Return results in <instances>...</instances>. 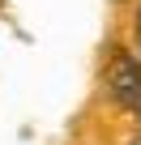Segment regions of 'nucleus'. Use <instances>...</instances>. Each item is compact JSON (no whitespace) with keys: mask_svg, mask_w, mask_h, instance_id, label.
Masks as SVG:
<instances>
[{"mask_svg":"<svg viewBox=\"0 0 141 145\" xmlns=\"http://www.w3.org/2000/svg\"><path fill=\"white\" fill-rule=\"evenodd\" d=\"M132 51L141 56V5L132 9Z\"/></svg>","mask_w":141,"mask_h":145,"instance_id":"2","label":"nucleus"},{"mask_svg":"<svg viewBox=\"0 0 141 145\" xmlns=\"http://www.w3.org/2000/svg\"><path fill=\"white\" fill-rule=\"evenodd\" d=\"M128 145H141V137H132V141H128Z\"/></svg>","mask_w":141,"mask_h":145,"instance_id":"3","label":"nucleus"},{"mask_svg":"<svg viewBox=\"0 0 141 145\" xmlns=\"http://www.w3.org/2000/svg\"><path fill=\"white\" fill-rule=\"evenodd\" d=\"M103 94L111 107L141 115V56L128 47H111L103 64Z\"/></svg>","mask_w":141,"mask_h":145,"instance_id":"1","label":"nucleus"}]
</instances>
